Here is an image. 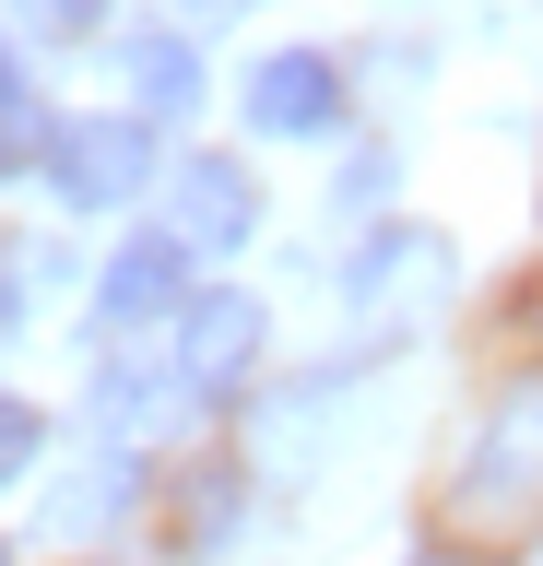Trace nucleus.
<instances>
[{"instance_id": "4", "label": "nucleus", "mask_w": 543, "mask_h": 566, "mask_svg": "<svg viewBox=\"0 0 543 566\" xmlns=\"http://www.w3.org/2000/svg\"><path fill=\"white\" fill-rule=\"evenodd\" d=\"M48 189L60 212H118L154 189V118H60L48 142Z\"/></svg>"}, {"instance_id": "11", "label": "nucleus", "mask_w": 543, "mask_h": 566, "mask_svg": "<svg viewBox=\"0 0 543 566\" xmlns=\"http://www.w3.org/2000/svg\"><path fill=\"white\" fill-rule=\"evenodd\" d=\"M166 531H178L189 555H213L224 531H237V472H189V495L166 507Z\"/></svg>"}, {"instance_id": "3", "label": "nucleus", "mask_w": 543, "mask_h": 566, "mask_svg": "<svg viewBox=\"0 0 543 566\" xmlns=\"http://www.w3.org/2000/svg\"><path fill=\"white\" fill-rule=\"evenodd\" d=\"M178 354H166V378L189 389V401H237V389L260 378V354H272V318H260V295H224V283H201L178 318Z\"/></svg>"}, {"instance_id": "10", "label": "nucleus", "mask_w": 543, "mask_h": 566, "mask_svg": "<svg viewBox=\"0 0 543 566\" xmlns=\"http://www.w3.org/2000/svg\"><path fill=\"white\" fill-rule=\"evenodd\" d=\"M48 106H36V83H24V60H0V166H48Z\"/></svg>"}, {"instance_id": "16", "label": "nucleus", "mask_w": 543, "mask_h": 566, "mask_svg": "<svg viewBox=\"0 0 543 566\" xmlns=\"http://www.w3.org/2000/svg\"><path fill=\"white\" fill-rule=\"evenodd\" d=\"M414 566H437V555H414Z\"/></svg>"}, {"instance_id": "12", "label": "nucleus", "mask_w": 543, "mask_h": 566, "mask_svg": "<svg viewBox=\"0 0 543 566\" xmlns=\"http://www.w3.org/2000/svg\"><path fill=\"white\" fill-rule=\"evenodd\" d=\"M390 189H401V166H390V154H355V166H343V189H331V201H343V212H355V224H366V212L390 201Z\"/></svg>"}, {"instance_id": "6", "label": "nucleus", "mask_w": 543, "mask_h": 566, "mask_svg": "<svg viewBox=\"0 0 543 566\" xmlns=\"http://www.w3.org/2000/svg\"><path fill=\"white\" fill-rule=\"evenodd\" d=\"M189 295H201V283H189V237L178 224L130 237L107 272H95V318H107V331H154V318H178Z\"/></svg>"}, {"instance_id": "2", "label": "nucleus", "mask_w": 543, "mask_h": 566, "mask_svg": "<svg viewBox=\"0 0 543 566\" xmlns=\"http://www.w3.org/2000/svg\"><path fill=\"white\" fill-rule=\"evenodd\" d=\"M449 507L484 520V531L520 520V507H543V378H508V389H497V413L472 424V449H461Z\"/></svg>"}, {"instance_id": "17", "label": "nucleus", "mask_w": 543, "mask_h": 566, "mask_svg": "<svg viewBox=\"0 0 543 566\" xmlns=\"http://www.w3.org/2000/svg\"><path fill=\"white\" fill-rule=\"evenodd\" d=\"M0 566H12V555H0Z\"/></svg>"}, {"instance_id": "9", "label": "nucleus", "mask_w": 543, "mask_h": 566, "mask_svg": "<svg viewBox=\"0 0 543 566\" xmlns=\"http://www.w3.org/2000/svg\"><path fill=\"white\" fill-rule=\"evenodd\" d=\"M166 401H189V389L178 378H143V366H107V378H95V424H107V437H143Z\"/></svg>"}, {"instance_id": "15", "label": "nucleus", "mask_w": 543, "mask_h": 566, "mask_svg": "<svg viewBox=\"0 0 543 566\" xmlns=\"http://www.w3.org/2000/svg\"><path fill=\"white\" fill-rule=\"evenodd\" d=\"M532 566H543V543H532Z\"/></svg>"}, {"instance_id": "5", "label": "nucleus", "mask_w": 543, "mask_h": 566, "mask_svg": "<svg viewBox=\"0 0 543 566\" xmlns=\"http://www.w3.org/2000/svg\"><path fill=\"white\" fill-rule=\"evenodd\" d=\"M249 130L260 142H331L343 130V71L320 60V48H272V60H249Z\"/></svg>"}, {"instance_id": "8", "label": "nucleus", "mask_w": 543, "mask_h": 566, "mask_svg": "<svg viewBox=\"0 0 543 566\" xmlns=\"http://www.w3.org/2000/svg\"><path fill=\"white\" fill-rule=\"evenodd\" d=\"M130 95H143V118H189L201 106V48L189 35H143L130 48Z\"/></svg>"}, {"instance_id": "13", "label": "nucleus", "mask_w": 543, "mask_h": 566, "mask_svg": "<svg viewBox=\"0 0 543 566\" xmlns=\"http://www.w3.org/2000/svg\"><path fill=\"white\" fill-rule=\"evenodd\" d=\"M36 437H48V424L24 413L12 389H0V484H24V472H36Z\"/></svg>"}, {"instance_id": "14", "label": "nucleus", "mask_w": 543, "mask_h": 566, "mask_svg": "<svg viewBox=\"0 0 543 566\" xmlns=\"http://www.w3.org/2000/svg\"><path fill=\"white\" fill-rule=\"evenodd\" d=\"M12 12H24V24H48V35H72V24H95L107 0H12Z\"/></svg>"}, {"instance_id": "7", "label": "nucleus", "mask_w": 543, "mask_h": 566, "mask_svg": "<svg viewBox=\"0 0 543 566\" xmlns=\"http://www.w3.org/2000/svg\"><path fill=\"white\" fill-rule=\"evenodd\" d=\"M260 224V189L237 154H178V237L189 248H237Z\"/></svg>"}, {"instance_id": "1", "label": "nucleus", "mask_w": 543, "mask_h": 566, "mask_svg": "<svg viewBox=\"0 0 543 566\" xmlns=\"http://www.w3.org/2000/svg\"><path fill=\"white\" fill-rule=\"evenodd\" d=\"M449 295H461V248L426 237V224H366V248L343 260V307H355L366 343H414V331H437Z\"/></svg>"}]
</instances>
